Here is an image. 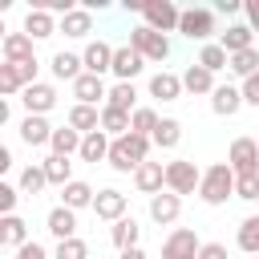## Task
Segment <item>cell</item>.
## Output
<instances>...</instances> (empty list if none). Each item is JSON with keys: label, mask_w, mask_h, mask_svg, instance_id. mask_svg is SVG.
<instances>
[{"label": "cell", "mask_w": 259, "mask_h": 259, "mask_svg": "<svg viewBox=\"0 0 259 259\" xmlns=\"http://www.w3.org/2000/svg\"><path fill=\"white\" fill-rule=\"evenodd\" d=\"M142 20H146V28H154V32H178V20H182V8L178 4H170V0H146L142 4Z\"/></svg>", "instance_id": "4"}, {"label": "cell", "mask_w": 259, "mask_h": 259, "mask_svg": "<svg viewBox=\"0 0 259 259\" xmlns=\"http://www.w3.org/2000/svg\"><path fill=\"white\" fill-rule=\"evenodd\" d=\"M198 65H202L206 73H223V69H231V53H227L219 40H210V45H202V53H198Z\"/></svg>", "instance_id": "34"}, {"label": "cell", "mask_w": 259, "mask_h": 259, "mask_svg": "<svg viewBox=\"0 0 259 259\" xmlns=\"http://www.w3.org/2000/svg\"><path fill=\"white\" fill-rule=\"evenodd\" d=\"M117 259H146L142 247H130V251H117Z\"/></svg>", "instance_id": "50"}, {"label": "cell", "mask_w": 259, "mask_h": 259, "mask_svg": "<svg viewBox=\"0 0 259 259\" xmlns=\"http://www.w3.org/2000/svg\"><path fill=\"white\" fill-rule=\"evenodd\" d=\"M16 198H20V186L0 182V210H4V214H12V210H16Z\"/></svg>", "instance_id": "44"}, {"label": "cell", "mask_w": 259, "mask_h": 259, "mask_svg": "<svg viewBox=\"0 0 259 259\" xmlns=\"http://www.w3.org/2000/svg\"><path fill=\"white\" fill-rule=\"evenodd\" d=\"M20 105H24V113H36V117H45V113L57 105V89H53L49 81H36V85H28V89L20 93Z\"/></svg>", "instance_id": "12"}, {"label": "cell", "mask_w": 259, "mask_h": 259, "mask_svg": "<svg viewBox=\"0 0 259 259\" xmlns=\"http://www.w3.org/2000/svg\"><path fill=\"white\" fill-rule=\"evenodd\" d=\"M113 45L109 40H89L85 45V53H81V61H85V73H93V77H101V73H109L113 69Z\"/></svg>", "instance_id": "13"}, {"label": "cell", "mask_w": 259, "mask_h": 259, "mask_svg": "<svg viewBox=\"0 0 259 259\" xmlns=\"http://www.w3.org/2000/svg\"><path fill=\"white\" fill-rule=\"evenodd\" d=\"M235 198L255 202V198H259V174H243V178H235Z\"/></svg>", "instance_id": "43"}, {"label": "cell", "mask_w": 259, "mask_h": 259, "mask_svg": "<svg viewBox=\"0 0 259 259\" xmlns=\"http://www.w3.org/2000/svg\"><path fill=\"white\" fill-rule=\"evenodd\" d=\"M0 93L4 97H12V93H24V85H20V77H16V65H0Z\"/></svg>", "instance_id": "42"}, {"label": "cell", "mask_w": 259, "mask_h": 259, "mask_svg": "<svg viewBox=\"0 0 259 259\" xmlns=\"http://www.w3.org/2000/svg\"><path fill=\"white\" fill-rule=\"evenodd\" d=\"M109 146H113V138L105 134V130H97V134H85V142H81V162H109Z\"/></svg>", "instance_id": "24"}, {"label": "cell", "mask_w": 259, "mask_h": 259, "mask_svg": "<svg viewBox=\"0 0 259 259\" xmlns=\"http://www.w3.org/2000/svg\"><path fill=\"white\" fill-rule=\"evenodd\" d=\"M178 32H182L186 40H202V45H210V36H214V8H182Z\"/></svg>", "instance_id": "5"}, {"label": "cell", "mask_w": 259, "mask_h": 259, "mask_svg": "<svg viewBox=\"0 0 259 259\" xmlns=\"http://www.w3.org/2000/svg\"><path fill=\"white\" fill-rule=\"evenodd\" d=\"M45 227H49V235H53L57 243L77 239V210H69V206H53L49 219H45Z\"/></svg>", "instance_id": "16"}, {"label": "cell", "mask_w": 259, "mask_h": 259, "mask_svg": "<svg viewBox=\"0 0 259 259\" xmlns=\"http://www.w3.org/2000/svg\"><path fill=\"white\" fill-rule=\"evenodd\" d=\"M45 186H49V178H45V166L40 162H32V166L20 170V194H40Z\"/></svg>", "instance_id": "39"}, {"label": "cell", "mask_w": 259, "mask_h": 259, "mask_svg": "<svg viewBox=\"0 0 259 259\" xmlns=\"http://www.w3.org/2000/svg\"><path fill=\"white\" fill-rule=\"evenodd\" d=\"M198 251H202V243L190 227H174L162 243V259H198Z\"/></svg>", "instance_id": "8"}, {"label": "cell", "mask_w": 259, "mask_h": 259, "mask_svg": "<svg viewBox=\"0 0 259 259\" xmlns=\"http://www.w3.org/2000/svg\"><path fill=\"white\" fill-rule=\"evenodd\" d=\"M16 259H53V255H49L40 243H24V247L16 251Z\"/></svg>", "instance_id": "46"}, {"label": "cell", "mask_w": 259, "mask_h": 259, "mask_svg": "<svg viewBox=\"0 0 259 259\" xmlns=\"http://www.w3.org/2000/svg\"><path fill=\"white\" fill-rule=\"evenodd\" d=\"M243 105H247V101H243V89H239V85H219V89L210 93V109H214L219 117H235Z\"/></svg>", "instance_id": "17"}, {"label": "cell", "mask_w": 259, "mask_h": 259, "mask_svg": "<svg viewBox=\"0 0 259 259\" xmlns=\"http://www.w3.org/2000/svg\"><path fill=\"white\" fill-rule=\"evenodd\" d=\"M93 198H97V190L89 186V182H81V178H73L65 190H61V206H69V210H81V206H93Z\"/></svg>", "instance_id": "28"}, {"label": "cell", "mask_w": 259, "mask_h": 259, "mask_svg": "<svg viewBox=\"0 0 259 259\" xmlns=\"http://www.w3.org/2000/svg\"><path fill=\"white\" fill-rule=\"evenodd\" d=\"M24 32H28L32 40H49V36L57 32L53 12H45V8H28V16H24Z\"/></svg>", "instance_id": "26"}, {"label": "cell", "mask_w": 259, "mask_h": 259, "mask_svg": "<svg viewBox=\"0 0 259 259\" xmlns=\"http://www.w3.org/2000/svg\"><path fill=\"white\" fill-rule=\"evenodd\" d=\"M53 130H57V125H49V117L24 113V121H20V142H24V146H49V142H53Z\"/></svg>", "instance_id": "18"}, {"label": "cell", "mask_w": 259, "mask_h": 259, "mask_svg": "<svg viewBox=\"0 0 259 259\" xmlns=\"http://www.w3.org/2000/svg\"><path fill=\"white\" fill-rule=\"evenodd\" d=\"M202 186V170L190 162V158H174V162H166V190L170 194H194Z\"/></svg>", "instance_id": "3"}, {"label": "cell", "mask_w": 259, "mask_h": 259, "mask_svg": "<svg viewBox=\"0 0 259 259\" xmlns=\"http://www.w3.org/2000/svg\"><path fill=\"white\" fill-rule=\"evenodd\" d=\"M150 146H154V138L130 130V134L113 138V146H109V166H113L117 174H134L142 162H150Z\"/></svg>", "instance_id": "1"}, {"label": "cell", "mask_w": 259, "mask_h": 259, "mask_svg": "<svg viewBox=\"0 0 259 259\" xmlns=\"http://www.w3.org/2000/svg\"><path fill=\"white\" fill-rule=\"evenodd\" d=\"M243 12H247V24H251V32H259V0H247V4H243Z\"/></svg>", "instance_id": "48"}, {"label": "cell", "mask_w": 259, "mask_h": 259, "mask_svg": "<svg viewBox=\"0 0 259 259\" xmlns=\"http://www.w3.org/2000/svg\"><path fill=\"white\" fill-rule=\"evenodd\" d=\"M0 243L12 247V251H20L24 243H32V239H28V223H24L20 214H4V219H0Z\"/></svg>", "instance_id": "25"}, {"label": "cell", "mask_w": 259, "mask_h": 259, "mask_svg": "<svg viewBox=\"0 0 259 259\" xmlns=\"http://www.w3.org/2000/svg\"><path fill=\"white\" fill-rule=\"evenodd\" d=\"M182 93H186V89H182V77H178V73H166V69H162V73L150 77V97H158V101H178Z\"/></svg>", "instance_id": "22"}, {"label": "cell", "mask_w": 259, "mask_h": 259, "mask_svg": "<svg viewBox=\"0 0 259 259\" xmlns=\"http://www.w3.org/2000/svg\"><path fill=\"white\" fill-rule=\"evenodd\" d=\"M53 259H89V243H85L81 235H77V239H65V243H57Z\"/></svg>", "instance_id": "41"}, {"label": "cell", "mask_w": 259, "mask_h": 259, "mask_svg": "<svg viewBox=\"0 0 259 259\" xmlns=\"http://www.w3.org/2000/svg\"><path fill=\"white\" fill-rule=\"evenodd\" d=\"M255 259H259V255H255Z\"/></svg>", "instance_id": "52"}, {"label": "cell", "mask_w": 259, "mask_h": 259, "mask_svg": "<svg viewBox=\"0 0 259 259\" xmlns=\"http://www.w3.org/2000/svg\"><path fill=\"white\" fill-rule=\"evenodd\" d=\"M182 89H186V93H198V97H202V93H214L219 85H214V73H206V69H202L198 61H194V65H186V73H182Z\"/></svg>", "instance_id": "27"}, {"label": "cell", "mask_w": 259, "mask_h": 259, "mask_svg": "<svg viewBox=\"0 0 259 259\" xmlns=\"http://www.w3.org/2000/svg\"><path fill=\"white\" fill-rule=\"evenodd\" d=\"M219 45L235 57V53H243V49H255V32H251V24H227V32H223Z\"/></svg>", "instance_id": "30"}, {"label": "cell", "mask_w": 259, "mask_h": 259, "mask_svg": "<svg viewBox=\"0 0 259 259\" xmlns=\"http://www.w3.org/2000/svg\"><path fill=\"white\" fill-rule=\"evenodd\" d=\"M158 121H162V117H158L150 105H138V109H134V117H130V130H134V134H146V138H154Z\"/></svg>", "instance_id": "40"}, {"label": "cell", "mask_w": 259, "mask_h": 259, "mask_svg": "<svg viewBox=\"0 0 259 259\" xmlns=\"http://www.w3.org/2000/svg\"><path fill=\"white\" fill-rule=\"evenodd\" d=\"M214 12H223V16H235V12H243V4H239V0H219V4H214Z\"/></svg>", "instance_id": "49"}, {"label": "cell", "mask_w": 259, "mask_h": 259, "mask_svg": "<svg viewBox=\"0 0 259 259\" xmlns=\"http://www.w3.org/2000/svg\"><path fill=\"white\" fill-rule=\"evenodd\" d=\"M73 97H77V105H105V97H109V85L101 81V77H93V73H81L77 81H73Z\"/></svg>", "instance_id": "11"}, {"label": "cell", "mask_w": 259, "mask_h": 259, "mask_svg": "<svg viewBox=\"0 0 259 259\" xmlns=\"http://www.w3.org/2000/svg\"><path fill=\"white\" fill-rule=\"evenodd\" d=\"M0 53H4V61H8V65L36 61V53H32V36H28V32H8V36L0 40Z\"/></svg>", "instance_id": "15"}, {"label": "cell", "mask_w": 259, "mask_h": 259, "mask_svg": "<svg viewBox=\"0 0 259 259\" xmlns=\"http://www.w3.org/2000/svg\"><path fill=\"white\" fill-rule=\"evenodd\" d=\"M57 32H65V36H73V40L89 36V32H93V12H89V8H73L69 16L57 20Z\"/></svg>", "instance_id": "20"}, {"label": "cell", "mask_w": 259, "mask_h": 259, "mask_svg": "<svg viewBox=\"0 0 259 259\" xmlns=\"http://www.w3.org/2000/svg\"><path fill=\"white\" fill-rule=\"evenodd\" d=\"M178 214H182V198H178V194L162 190V194H154V198H150V219H154L158 227H170Z\"/></svg>", "instance_id": "19"}, {"label": "cell", "mask_w": 259, "mask_h": 259, "mask_svg": "<svg viewBox=\"0 0 259 259\" xmlns=\"http://www.w3.org/2000/svg\"><path fill=\"white\" fill-rule=\"evenodd\" d=\"M134 186L142 190V194H162L166 190V166L162 162H142L138 170H134Z\"/></svg>", "instance_id": "14"}, {"label": "cell", "mask_w": 259, "mask_h": 259, "mask_svg": "<svg viewBox=\"0 0 259 259\" xmlns=\"http://www.w3.org/2000/svg\"><path fill=\"white\" fill-rule=\"evenodd\" d=\"M142 69H146V57H142L130 40H125V45H117V53H113V69H109V73H113L117 81H134Z\"/></svg>", "instance_id": "10"}, {"label": "cell", "mask_w": 259, "mask_h": 259, "mask_svg": "<svg viewBox=\"0 0 259 259\" xmlns=\"http://www.w3.org/2000/svg\"><path fill=\"white\" fill-rule=\"evenodd\" d=\"M239 89H243V101H247V105H255V109H259V73H255V77H247V81H243V85H239Z\"/></svg>", "instance_id": "45"}, {"label": "cell", "mask_w": 259, "mask_h": 259, "mask_svg": "<svg viewBox=\"0 0 259 259\" xmlns=\"http://www.w3.org/2000/svg\"><path fill=\"white\" fill-rule=\"evenodd\" d=\"M227 162H231L235 178H243V174H259V142H255V138H235L231 150H227Z\"/></svg>", "instance_id": "7"}, {"label": "cell", "mask_w": 259, "mask_h": 259, "mask_svg": "<svg viewBox=\"0 0 259 259\" xmlns=\"http://www.w3.org/2000/svg\"><path fill=\"white\" fill-rule=\"evenodd\" d=\"M105 105H113V109H121V113H134V109H138V89H134V81H113Z\"/></svg>", "instance_id": "31"}, {"label": "cell", "mask_w": 259, "mask_h": 259, "mask_svg": "<svg viewBox=\"0 0 259 259\" xmlns=\"http://www.w3.org/2000/svg\"><path fill=\"white\" fill-rule=\"evenodd\" d=\"M130 117H134V113H121V109H113V105H101V130H105L109 138L130 134Z\"/></svg>", "instance_id": "36"}, {"label": "cell", "mask_w": 259, "mask_h": 259, "mask_svg": "<svg viewBox=\"0 0 259 259\" xmlns=\"http://www.w3.org/2000/svg\"><path fill=\"white\" fill-rule=\"evenodd\" d=\"M81 142H85V138H81V134H77L69 121H65V125H57V130H53L49 150H53L57 158H73V154H81Z\"/></svg>", "instance_id": "23"}, {"label": "cell", "mask_w": 259, "mask_h": 259, "mask_svg": "<svg viewBox=\"0 0 259 259\" xmlns=\"http://www.w3.org/2000/svg\"><path fill=\"white\" fill-rule=\"evenodd\" d=\"M69 125L85 138V134H97L101 130V109H93V105H73L69 109Z\"/></svg>", "instance_id": "32"}, {"label": "cell", "mask_w": 259, "mask_h": 259, "mask_svg": "<svg viewBox=\"0 0 259 259\" xmlns=\"http://www.w3.org/2000/svg\"><path fill=\"white\" fill-rule=\"evenodd\" d=\"M49 69H53V77H57V81H69V85H73V81L85 73V61H81L77 53H65V49H61V53H53Z\"/></svg>", "instance_id": "21"}, {"label": "cell", "mask_w": 259, "mask_h": 259, "mask_svg": "<svg viewBox=\"0 0 259 259\" xmlns=\"http://www.w3.org/2000/svg\"><path fill=\"white\" fill-rule=\"evenodd\" d=\"M125 210H130V198L117 190V186H105V190H97V198H93V214L101 219V223H117V219H125Z\"/></svg>", "instance_id": "9"}, {"label": "cell", "mask_w": 259, "mask_h": 259, "mask_svg": "<svg viewBox=\"0 0 259 259\" xmlns=\"http://www.w3.org/2000/svg\"><path fill=\"white\" fill-rule=\"evenodd\" d=\"M8 166H12V150H8V146H0V170H8Z\"/></svg>", "instance_id": "51"}, {"label": "cell", "mask_w": 259, "mask_h": 259, "mask_svg": "<svg viewBox=\"0 0 259 259\" xmlns=\"http://www.w3.org/2000/svg\"><path fill=\"white\" fill-rule=\"evenodd\" d=\"M130 45L146 57V61H154V65H162L166 57H170V40L162 36V32H154V28H146V24H138V28H130Z\"/></svg>", "instance_id": "6"}, {"label": "cell", "mask_w": 259, "mask_h": 259, "mask_svg": "<svg viewBox=\"0 0 259 259\" xmlns=\"http://www.w3.org/2000/svg\"><path fill=\"white\" fill-rule=\"evenodd\" d=\"M198 198H202L206 206H223L227 198H235V170H231V162H214V166L202 170Z\"/></svg>", "instance_id": "2"}, {"label": "cell", "mask_w": 259, "mask_h": 259, "mask_svg": "<svg viewBox=\"0 0 259 259\" xmlns=\"http://www.w3.org/2000/svg\"><path fill=\"white\" fill-rule=\"evenodd\" d=\"M138 235H142V227L134 223V214H125V219H117V223L109 227V243H113L117 251H130V247H138Z\"/></svg>", "instance_id": "29"}, {"label": "cell", "mask_w": 259, "mask_h": 259, "mask_svg": "<svg viewBox=\"0 0 259 259\" xmlns=\"http://www.w3.org/2000/svg\"><path fill=\"white\" fill-rule=\"evenodd\" d=\"M40 166H45V178H49V186H61V190H65V186L73 182V162H69V158H57V154H49Z\"/></svg>", "instance_id": "33"}, {"label": "cell", "mask_w": 259, "mask_h": 259, "mask_svg": "<svg viewBox=\"0 0 259 259\" xmlns=\"http://www.w3.org/2000/svg\"><path fill=\"white\" fill-rule=\"evenodd\" d=\"M231 73H235L239 81L255 77V73H259V49H243V53H235V57H231Z\"/></svg>", "instance_id": "38"}, {"label": "cell", "mask_w": 259, "mask_h": 259, "mask_svg": "<svg viewBox=\"0 0 259 259\" xmlns=\"http://www.w3.org/2000/svg\"><path fill=\"white\" fill-rule=\"evenodd\" d=\"M178 142H182V121L178 117H162L158 130H154V146L158 150H174Z\"/></svg>", "instance_id": "35"}, {"label": "cell", "mask_w": 259, "mask_h": 259, "mask_svg": "<svg viewBox=\"0 0 259 259\" xmlns=\"http://www.w3.org/2000/svg\"><path fill=\"white\" fill-rule=\"evenodd\" d=\"M235 243H239V251H247V255H259V214H251V219H243V223H239V235H235Z\"/></svg>", "instance_id": "37"}, {"label": "cell", "mask_w": 259, "mask_h": 259, "mask_svg": "<svg viewBox=\"0 0 259 259\" xmlns=\"http://www.w3.org/2000/svg\"><path fill=\"white\" fill-rule=\"evenodd\" d=\"M198 259H227V247H223V243H202Z\"/></svg>", "instance_id": "47"}]
</instances>
